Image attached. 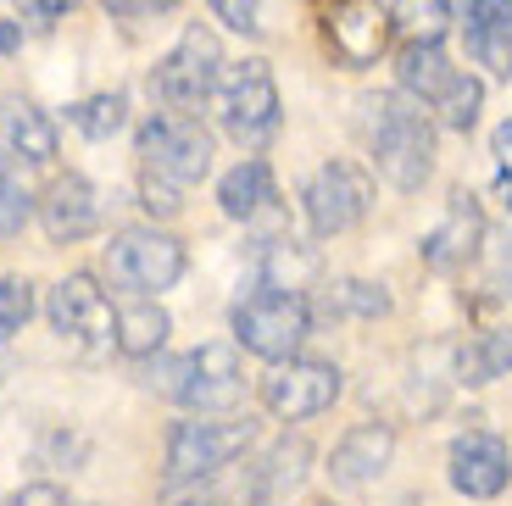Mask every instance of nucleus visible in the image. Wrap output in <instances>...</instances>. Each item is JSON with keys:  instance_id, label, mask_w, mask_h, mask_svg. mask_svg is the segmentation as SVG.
Returning <instances> with one entry per match:
<instances>
[{"instance_id": "obj_1", "label": "nucleus", "mask_w": 512, "mask_h": 506, "mask_svg": "<svg viewBox=\"0 0 512 506\" xmlns=\"http://www.w3.org/2000/svg\"><path fill=\"white\" fill-rule=\"evenodd\" d=\"M368 151L373 167L390 190H423V178L435 173V128H429V112H423L418 95L396 89V95H379L368 101Z\"/></svg>"}, {"instance_id": "obj_2", "label": "nucleus", "mask_w": 512, "mask_h": 506, "mask_svg": "<svg viewBox=\"0 0 512 506\" xmlns=\"http://www.w3.org/2000/svg\"><path fill=\"white\" fill-rule=\"evenodd\" d=\"M151 390L184 401L190 412H234L245 395V367H240V351L223 340L201 345V351L179 356V362H162L151 367Z\"/></svg>"}, {"instance_id": "obj_3", "label": "nucleus", "mask_w": 512, "mask_h": 506, "mask_svg": "<svg viewBox=\"0 0 512 506\" xmlns=\"http://www.w3.org/2000/svg\"><path fill=\"white\" fill-rule=\"evenodd\" d=\"M307 334H312V306H307V295H295V290L262 284L256 295H245L234 306V340L251 356H262V362H290Z\"/></svg>"}, {"instance_id": "obj_4", "label": "nucleus", "mask_w": 512, "mask_h": 506, "mask_svg": "<svg viewBox=\"0 0 512 506\" xmlns=\"http://www.w3.org/2000/svg\"><path fill=\"white\" fill-rule=\"evenodd\" d=\"M245 445H251V423L229 418V412H195L190 423H173V434H167V479L173 484L212 479Z\"/></svg>"}, {"instance_id": "obj_5", "label": "nucleus", "mask_w": 512, "mask_h": 506, "mask_svg": "<svg viewBox=\"0 0 512 506\" xmlns=\"http://www.w3.org/2000/svg\"><path fill=\"white\" fill-rule=\"evenodd\" d=\"M218 112L229 140L245 145V151H262V145L279 134L284 123V106H279V84H273V67L268 62H240L223 73L218 84Z\"/></svg>"}, {"instance_id": "obj_6", "label": "nucleus", "mask_w": 512, "mask_h": 506, "mask_svg": "<svg viewBox=\"0 0 512 506\" xmlns=\"http://www.w3.org/2000/svg\"><path fill=\"white\" fill-rule=\"evenodd\" d=\"M223 84V45L212 28H184V39L162 56V67L151 73V89L167 112H195L218 95Z\"/></svg>"}, {"instance_id": "obj_7", "label": "nucleus", "mask_w": 512, "mask_h": 506, "mask_svg": "<svg viewBox=\"0 0 512 506\" xmlns=\"http://www.w3.org/2000/svg\"><path fill=\"white\" fill-rule=\"evenodd\" d=\"M140 162L145 173L173 178V184H201L212 173V134L190 112H156L140 128Z\"/></svg>"}, {"instance_id": "obj_8", "label": "nucleus", "mask_w": 512, "mask_h": 506, "mask_svg": "<svg viewBox=\"0 0 512 506\" xmlns=\"http://www.w3.org/2000/svg\"><path fill=\"white\" fill-rule=\"evenodd\" d=\"M106 267L123 290L140 295H162L184 279V245L162 228H123L112 245H106Z\"/></svg>"}, {"instance_id": "obj_9", "label": "nucleus", "mask_w": 512, "mask_h": 506, "mask_svg": "<svg viewBox=\"0 0 512 506\" xmlns=\"http://www.w3.org/2000/svg\"><path fill=\"white\" fill-rule=\"evenodd\" d=\"M45 312H51V329L62 334L67 345H78L84 356L112 351L117 345V312H112V301L101 295V284H95L90 273H67V279L51 290Z\"/></svg>"}, {"instance_id": "obj_10", "label": "nucleus", "mask_w": 512, "mask_h": 506, "mask_svg": "<svg viewBox=\"0 0 512 506\" xmlns=\"http://www.w3.org/2000/svg\"><path fill=\"white\" fill-rule=\"evenodd\" d=\"M340 401V367L334 362H312V356H290V362H273V373L262 379V406L284 423L318 418Z\"/></svg>"}, {"instance_id": "obj_11", "label": "nucleus", "mask_w": 512, "mask_h": 506, "mask_svg": "<svg viewBox=\"0 0 512 506\" xmlns=\"http://www.w3.org/2000/svg\"><path fill=\"white\" fill-rule=\"evenodd\" d=\"M373 206V178L351 162H329L312 173L307 184V223L318 240H334V234H351V228L368 217Z\"/></svg>"}, {"instance_id": "obj_12", "label": "nucleus", "mask_w": 512, "mask_h": 506, "mask_svg": "<svg viewBox=\"0 0 512 506\" xmlns=\"http://www.w3.org/2000/svg\"><path fill=\"white\" fill-rule=\"evenodd\" d=\"M323 39L346 67H373L390 39V12L379 0H329L323 6Z\"/></svg>"}, {"instance_id": "obj_13", "label": "nucleus", "mask_w": 512, "mask_h": 506, "mask_svg": "<svg viewBox=\"0 0 512 506\" xmlns=\"http://www.w3.org/2000/svg\"><path fill=\"white\" fill-rule=\"evenodd\" d=\"M451 484L474 501H496L501 490L512 484V456L496 434L485 429H468L451 440Z\"/></svg>"}, {"instance_id": "obj_14", "label": "nucleus", "mask_w": 512, "mask_h": 506, "mask_svg": "<svg viewBox=\"0 0 512 506\" xmlns=\"http://www.w3.org/2000/svg\"><path fill=\"white\" fill-rule=\"evenodd\" d=\"M390 456H396V429H390V423H357L346 440L334 445L329 479L340 484V490H368V484L384 479Z\"/></svg>"}, {"instance_id": "obj_15", "label": "nucleus", "mask_w": 512, "mask_h": 506, "mask_svg": "<svg viewBox=\"0 0 512 506\" xmlns=\"http://www.w3.org/2000/svg\"><path fill=\"white\" fill-rule=\"evenodd\" d=\"M39 223H45V234H51L56 245H78V240H90L95 228H101V195H95L90 178H56L51 195L39 201Z\"/></svg>"}, {"instance_id": "obj_16", "label": "nucleus", "mask_w": 512, "mask_h": 506, "mask_svg": "<svg viewBox=\"0 0 512 506\" xmlns=\"http://www.w3.org/2000/svg\"><path fill=\"white\" fill-rule=\"evenodd\" d=\"M0 162L6 167H51L56 162V123L34 101L0 106Z\"/></svg>"}, {"instance_id": "obj_17", "label": "nucleus", "mask_w": 512, "mask_h": 506, "mask_svg": "<svg viewBox=\"0 0 512 506\" xmlns=\"http://www.w3.org/2000/svg\"><path fill=\"white\" fill-rule=\"evenodd\" d=\"M396 78H401V89H407V95H418L423 106H440L451 89H457L462 67L446 62L440 39H407V45H401V56H396Z\"/></svg>"}, {"instance_id": "obj_18", "label": "nucleus", "mask_w": 512, "mask_h": 506, "mask_svg": "<svg viewBox=\"0 0 512 506\" xmlns=\"http://www.w3.org/2000/svg\"><path fill=\"white\" fill-rule=\"evenodd\" d=\"M479 234H485V223H479L474 195L457 190V195H451V217L435 228V234H429V240H423V262L440 267V273H451V267H462L468 256H474Z\"/></svg>"}, {"instance_id": "obj_19", "label": "nucleus", "mask_w": 512, "mask_h": 506, "mask_svg": "<svg viewBox=\"0 0 512 506\" xmlns=\"http://www.w3.org/2000/svg\"><path fill=\"white\" fill-rule=\"evenodd\" d=\"M218 201L234 223H256V217H268L279 206V184H273V167L262 156H245L234 173H223L218 184Z\"/></svg>"}, {"instance_id": "obj_20", "label": "nucleus", "mask_w": 512, "mask_h": 506, "mask_svg": "<svg viewBox=\"0 0 512 506\" xmlns=\"http://www.w3.org/2000/svg\"><path fill=\"white\" fill-rule=\"evenodd\" d=\"M167 312L156 306V295H140L134 306H123L117 312V351L134 356V362H145V356H156L167 345Z\"/></svg>"}, {"instance_id": "obj_21", "label": "nucleus", "mask_w": 512, "mask_h": 506, "mask_svg": "<svg viewBox=\"0 0 512 506\" xmlns=\"http://www.w3.org/2000/svg\"><path fill=\"white\" fill-rule=\"evenodd\" d=\"M457 373H462V384L507 379L512 373V329H490V334H479V340H468L457 356Z\"/></svg>"}, {"instance_id": "obj_22", "label": "nucleus", "mask_w": 512, "mask_h": 506, "mask_svg": "<svg viewBox=\"0 0 512 506\" xmlns=\"http://www.w3.org/2000/svg\"><path fill=\"white\" fill-rule=\"evenodd\" d=\"M307 462H312V451L301 440H279L268 451V462H262V468H256V501H279V495H290L295 484L307 479Z\"/></svg>"}, {"instance_id": "obj_23", "label": "nucleus", "mask_w": 512, "mask_h": 506, "mask_svg": "<svg viewBox=\"0 0 512 506\" xmlns=\"http://www.w3.org/2000/svg\"><path fill=\"white\" fill-rule=\"evenodd\" d=\"M262 273H268L273 290H295V295H301L312 279H318V251L301 245V240H273L268 256H262Z\"/></svg>"}, {"instance_id": "obj_24", "label": "nucleus", "mask_w": 512, "mask_h": 506, "mask_svg": "<svg viewBox=\"0 0 512 506\" xmlns=\"http://www.w3.org/2000/svg\"><path fill=\"white\" fill-rule=\"evenodd\" d=\"M457 0H390V28L401 39H440L451 28Z\"/></svg>"}, {"instance_id": "obj_25", "label": "nucleus", "mask_w": 512, "mask_h": 506, "mask_svg": "<svg viewBox=\"0 0 512 506\" xmlns=\"http://www.w3.org/2000/svg\"><path fill=\"white\" fill-rule=\"evenodd\" d=\"M67 117H73V128L84 134V140H112L117 128H123V117H128V101L123 95H90V101H78Z\"/></svg>"}, {"instance_id": "obj_26", "label": "nucleus", "mask_w": 512, "mask_h": 506, "mask_svg": "<svg viewBox=\"0 0 512 506\" xmlns=\"http://www.w3.org/2000/svg\"><path fill=\"white\" fill-rule=\"evenodd\" d=\"M479 106H485V84H479L474 73H462V78H457V89H451V95L435 106V112H440V123H446V128L468 134V128L479 123Z\"/></svg>"}, {"instance_id": "obj_27", "label": "nucleus", "mask_w": 512, "mask_h": 506, "mask_svg": "<svg viewBox=\"0 0 512 506\" xmlns=\"http://www.w3.org/2000/svg\"><path fill=\"white\" fill-rule=\"evenodd\" d=\"M34 195L17 184L12 173H0V240H12V234H23L28 223H34Z\"/></svg>"}, {"instance_id": "obj_28", "label": "nucleus", "mask_w": 512, "mask_h": 506, "mask_svg": "<svg viewBox=\"0 0 512 506\" xmlns=\"http://www.w3.org/2000/svg\"><path fill=\"white\" fill-rule=\"evenodd\" d=\"M28 317H34V290L17 279H0V340H12Z\"/></svg>"}, {"instance_id": "obj_29", "label": "nucleus", "mask_w": 512, "mask_h": 506, "mask_svg": "<svg viewBox=\"0 0 512 506\" xmlns=\"http://www.w3.org/2000/svg\"><path fill=\"white\" fill-rule=\"evenodd\" d=\"M334 301L346 306V312H357V317H384L390 312V295H384L379 284H362V279H346L340 290H334Z\"/></svg>"}, {"instance_id": "obj_30", "label": "nucleus", "mask_w": 512, "mask_h": 506, "mask_svg": "<svg viewBox=\"0 0 512 506\" xmlns=\"http://www.w3.org/2000/svg\"><path fill=\"white\" fill-rule=\"evenodd\" d=\"M140 195H145V212H156V217H179V195H184V184H173V178H156V173H145L140 178Z\"/></svg>"}, {"instance_id": "obj_31", "label": "nucleus", "mask_w": 512, "mask_h": 506, "mask_svg": "<svg viewBox=\"0 0 512 506\" xmlns=\"http://www.w3.org/2000/svg\"><path fill=\"white\" fill-rule=\"evenodd\" d=\"M212 17L229 23L234 34H262V23H256V0H212Z\"/></svg>"}, {"instance_id": "obj_32", "label": "nucleus", "mask_w": 512, "mask_h": 506, "mask_svg": "<svg viewBox=\"0 0 512 506\" xmlns=\"http://www.w3.org/2000/svg\"><path fill=\"white\" fill-rule=\"evenodd\" d=\"M112 23H145L156 12H173V0H101Z\"/></svg>"}, {"instance_id": "obj_33", "label": "nucleus", "mask_w": 512, "mask_h": 506, "mask_svg": "<svg viewBox=\"0 0 512 506\" xmlns=\"http://www.w3.org/2000/svg\"><path fill=\"white\" fill-rule=\"evenodd\" d=\"M17 6H23V17H28L34 28H51L56 17H67V12H73L78 0H17Z\"/></svg>"}, {"instance_id": "obj_34", "label": "nucleus", "mask_w": 512, "mask_h": 506, "mask_svg": "<svg viewBox=\"0 0 512 506\" xmlns=\"http://www.w3.org/2000/svg\"><path fill=\"white\" fill-rule=\"evenodd\" d=\"M6 506H67V495L56 484H23L17 495H6Z\"/></svg>"}, {"instance_id": "obj_35", "label": "nucleus", "mask_w": 512, "mask_h": 506, "mask_svg": "<svg viewBox=\"0 0 512 506\" xmlns=\"http://www.w3.org/2000/svg\"><path fill=\"white\" fill-rule=\"evenodd\" d=\"M23 45V28L17 23H0V51H17Z\"/></svg>"}, {"instance_id": "obj_36", "label": "nucleus", "mask_w": 512, "mask_h": 506, "mask_svg": "<svg viewBox=\"0 0 512 506\" xmlns=\"http://www.w3.org/2000/svg\"><path fill=\"white\" fill-rule=\"evenodd\" d=\"M512 151V123H501L496 128V156H507Z\"/></svg>"}, {"instance_id": "obj_37", "label": "nucleus", "mask_w": 512, "mask_h": 506, "mask_svg": "<svg viewBox=\"0 0 512 506\" xmlns=\"http://www.w3.org/2000/svg\"><path fill=\"white\" fill-rule=\"evenodd\" d=\"M507 295H512V284H507Z\"/></svg>"}, {"instance_id": "obj_38", "label": "nucleus", "mask_w": 512, "mask_h": 506, "mask_svg": "<svg viewBox=\"0 0 512 506\" xmlns=\"http://www.w3.org/2000/svg\"><path fill=\"white\" fill-rule=\"evenodd\" d=\"M323 506H329V501H323Z\"/></svg>"}]
</instances>
